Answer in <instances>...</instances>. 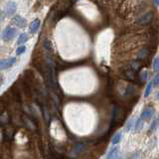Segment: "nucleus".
Listing matches in <instances>:
<instances>
[{
	"instance_id": "f8f14e48",
	"label": "nucleus",
	"mask_w": 159,
	"mask_h": 159,
	"mask_svg": "<svg viewBox=\"0 0 159 159\" xmlns=\"http://www.w3.org/2000/svg\"><path fill=\"white\" fill-rule=\"evenodd\" d=\"M118 152H119V148L118 147H114L109 151L108 154L107 159H116L118 156Z\"/></svg>"
},
{
	"instance_id": "f3484780",
	"label": "nucleus",
	"mask_w": 159,
	"mask_h": 159,
	"mask_svg": "<svg viewBox=\"0 0 159 159\" xmlns=\"http://www.w3.org/2000/svg\"><path fill=\"white\" fill-rule=\"evenodd\" d=\"M120 139H121V133L120 132H117V133L113 135V137L112 139V144H117Z\"/></svg>"
},
{
	"instance_id": "b1692460",
	"label": "nucleus",
	"mask_w": 159,
	"mask_h": 159,
	"mask_svg": "<svg viewBox=\"0 0 159 159\" xmlns=\"http://www.w3.org/2000/svg\"><path fill=\"white\" fill-rule=\"evenodd\" d=\"M132 122H133V120H132V119H130L129 122H128V124H127L126 130H130V129H131V127H132Z\"/></svg>"
},
{
	"instance_id": "412c9836",
	"label": "nucleus",
	"mask_w": 159,
	"mask_h": 159,
	"mask_svg": "<svg viewBox=\"0 0 159 159\" xmlns=\"http://www.w3.org/2000/svg\"><path fill=\"white\" fill-rule=\"evenodd\" d=\"M24 121L25 122H28V127H29V128L30 129H35V125L33 124V122H31L30 121V119L29 118H27V117H24Z\"/></svg>"
},
{
	"instance_id": "0eeeda50",
	"label": "nucleus",
	"mask_w": 159,
	"mask_h": 159,
	"mask_svg": "<svg viewBox=\"0 0 159 159\" xmlns=\"http://www.w3.org/2000/svg\"><path fill=\"white\" fill-rule=\"evenodd\" d=\"M153 114H154V108H151V107H147V108H145L143 109V112L142 113H141V118L143 119H146V120H148V119H150L152 116H153Z\"/></svg>"
},
{
	"instance_id": "20e7f679",
	"label": "nucleus",
	"mask_w": 159,
	"mask_h": 159,
	"mask_svg": "<svg viewBox=\"0 0 159 159\" xmlns=\"http://www.w3.org/2000/svg\"><path fill=\"white\" fill-rule=\"evenodd\" d=\"M150 56V50L148 48H141L137 53V60L139 62L145 61Z\"/></svg>"
},
{
	"instance_id": "2eb2a0df",
	"label": "nucleus",
	"mask_w": 159,
	"mask_h": 159,
	"mask_svg": "<svg viewBox=\"0 0 159 159\" xmlns=\"http://www.w3.org/2000/svg\"><path fill=\"white\" fill-rule=\"evenodd\" d=\"M43 47L45 48V49H46L47 51H49V52H51V51L53 50L52 43H51L50 40H48V39H46L45 41H44V43H43Z\"/></svg>"
},
{
	"instance_id": "6e6552de",
	"label": "nucleus",
	"mask_w": 159,
	"mask_h": 159,
	"mask_svg": "<svg viewBox=\"0 0 159 159\" xmlns=\"http://www.w3.org/2000/svg\"><path fill=\"white\" fill-rule=\"evenodd\" d=\"M85 149V144L84 143H78L75 145V147L73 148L72 150V153H71V157H77L78 155H80L82 152H83V150Z\"/></svg>"
},
{
	"instance_id": "a211bd4d",
	"label": "nucleus",
	"mask_w": 159,
	"mask_h": 159,
	"mask_svg": "<svg viewBox=\"0 0 159 159\" xmlns=\"http://www.w3.org/2000/svg\"><path fill=\"white\" fill-rule=\"evenodd\" d=\"M152 86H153L152 82H150L148 85L146 86V89H145V92H144V96H145V98H147V96H149L150 92H151V90H152Z\"/></svg>"
},
{
	"instance_id": "f03ea898",
	"label": "nucleus",
	"mask_w": 159,
	"mask_h": 159,
	"mask_svg": "<svg viewBox=\"0 0 159 159\" xmlns=\"http://www.w3.org/2000/svg\"><path fill=\"white\" fill-rule=\"evenodd\" d=\"M15 34H16V29L11 27V26H8V27H6L5 30L3 31L2 38L4 41H9V40H11L15 36Z\"/></svg>"
},
{
	"instance_id": "c85d7f7f",
	"label": "nucleus",
	"mask_w": 159,
	"mask_h": 159,
	"mask_svg": "<svg viewBox=\"0 0 159 159\" xmlns=\"http://www.w3.org/2000/svg\"><path fill=\"white\" fill-rule=\"evenodd\" d=\"M156 98H157V100H159V92H157V95H156Z\"/></svg>"
},
{
	"instance_id": "39448f33",
	"label": "nucleus",
	"mask_w": 159,
	"mask_h": 159,
	"mask_svg": "<svg viewBox=\"0 0 159 159\" xmlns=\"http://www.w3.org/2000/svg\"><path fill=\"white\" fill-rule=\"evenodd\" d=\"M12 23L15 24L17 27L23 28V27H25V25L27 24V21H26V19H24L23 17H21L20 15H15L12 18Z\"/></svg>"
},
{
	"instance_id": "4be33fe9",
	"label": "nucleus",
	"mask_w": 159,
	"mask_h": 159,
	"mask_svg": "<svg viewBox=\"0 0 159 159\" xmlns=\"http://www.w3.org/2000/svg\"><path fill=\"white\" fill-rule=\"evenodd\" d=\"M152 84H153L154 86H158L159 85V74L156 75V76L154 77L153 81H152Z\"/></svg>"
},
{
	"instance_id": "1a4fd4ad",
	"label": "nucleus",
	"mask_w": 159,
	"mask_h": 159,
	"mask_svg": "<svg viewBox=\"0 0 159 159\" xmlns=\"http://www.w3.org/2000/svg\"><path fill=\"white\" fill-rule=\"evenodd\" d=\"M122 76L124 79L128 80V81H134V80H135V72H134V71H132L130 68H128V69L123 71Z\"/></svg>"
},
{
	"instance_id": "393cba45",
	"label": "nucleus",
	"mask_w": 159,
	"mask_h": 159,
	"mask_svg": "<svg viewBox=\"0 0 159 159\" xmlns=\"http://www.w3.org/2000/svg\"><path fill=\"white\" fill-rule=\"evenodd\" d=\"M130 159H139V155H138V153H134L133 155L131 156Z\"/></svg>"
},
{
	"instance_id": "6ab92c4d",
	"label": "nucleus",
	"mask_w": 159,
	"mask_h": 159,
	"mask_svg": "<svg viewBox=\"0 0 159 159\" xmlns=\"http://www.w3.org/2000/svg\"><path fill=\"white\" fill-rule=\"evenodd\" d=\"M153 70L154 71H159V57L153 61Z\"/></svg>"
},
{
	"instance_id": "f257e3e1",
	"label": "nucleus",
	"mask_w": 159,
	"mask_h": 159,
	"mask_svg": "<svg viewBox=\"0 0 159 159\" xmlns=\"http://www.w3.org/2000/svg\"><path fill=\"white\" fill-rule=\"evenodd\" d=\"M153 16L154 14L152 11H147L146 13H144V14L139 16L138 18L135 20V23L138 25H146L151 22V20L153 19Z\"/></svg>"
},
{
	"instance_id": "cd10ccee",
	"label": "nucleus",
	"mask_w": 159,
	"mask_h": 159,
	"mask_svg": "<svg viewBox=\"0 0 159 159\" xmlns=\"http://www.w3.org/2000/svg\"><path fill=\"white\" fill-rule=\"evenodd\" d=\"M153 3L155 4V5H159V1H153Z\"/></svg>"
},
{
	"instance_id": "9b49d317",
	"label": "nucleus",
	"mask_w": 159,
	"mask_h": 159,
	"mask_svg": "<svg viewBox=\"0 0 159 159\" xmlns=\"http://www.w3.org/2000/svg\"><path fill=\"white\" fill-rule=\"evenodd\" d=\"M141 67H142V65H141V62H139L138 60H134L132 61L131 63L129 64V67L132 71H134V72L136 73L137 71H139L141 69Z\"/></svg>"
},
{
	"instance_id": "aec40b11",
	"label": "nucleus",
	"mask_w": 159,
	"mask_h": 159,
	"mask_svg": "<svg viewBox=\"0 0 159 159\" xmlns=\"http://www.w3.org/2000/svg\"><path fill=\"white\" fill-rule=\"evenodd\" d=\"M25 51H26V47L25 46H20L16 49V54L17 55H21V54H23Z\"/></svg>"
},
{
	"instance_id": "4468645a",
	"label": "nucleus",
	"mask_w": 159,
	"mask_h": 159,
	"mask_svg": "<svg viewBox=\"0 0 159 159\" xmlns=\"http://www.w3.org/2000/svg\"><path fill=\"white\" fill-rule=\"evenodd\" d=\"M158 125H159V117L157 116V117H155L153 119V121H152V123H151V125H150V131H155L156 130V128L158 127Z\"/></svg>"
},
{
	"instance_id": "5701e85b",
	"label": "nucleus",
	"mask_w": 159,
	"mask_h": 159,
	"mask_svg": "<svg viewBox=\"0 0 159 159\" xmlns=\"http://www.w3.org/2000/svg\"><path fill=\"white\" fill-rule=\"evenodd\" d=\"M146 78H147V72H146V71H143V72H141L140 80H146Z\"/></svg>"
},
{
	"instance_id": "a878e982",
	"label": "nucleus",
	"mask_w": 159,
	"mask_h": 159,
	"mask_svg": "<svg viewBox=\"0 0 159 159\" xmlns=\"http://www.w3.org/2000/svg\"><path fill=\"white\" fill-rule=\"evenodd\" d=\"M3 13H2V11H0V21H1L2 19H3Z\"/></svg>"
},
{
	"instance_id": "dca6fc26",
	"label": "nucleus",
	"mask_w": 159,
	"mask_h": 159,
	"mask_svg": "<svg viewBox=\"0 0 159 159\" xmlns=\"http://www.w3.org/2000/svg\"><path fill=\"white\" fill-rule=\"evenodd\" d=\"M142 126H143V119L139 117L135 123V131H140L141 129H142Z\"/></svg>"
},
{
	"instance_id": "423d86ee",
	"label": "nucleus",
	"mask_w": 159,
	"mask_h": 159,
	"mask_svg": "<svg viewBox=\"0 0 159 159\" xmlns=\"http://www.w3.org/2000/svg\"><path fill=\"white\" fill-rule=\"evenodd\" d=\"M16 9H17V4L13 1H9L7 3L5 8V14L7 16H11L16 12Z\"/></svg>"
},
{
	"instance_id": "7ed1b4c3",
	"label": "nucleus",
	"mask_w": 159,
	"mask_h": 159,
	"mask_svg": "<svg viewBox=\"0 0 159 159\" xmlns=\"http://www.w3.org/2000/svg\"><path fill=\"white\" fill-rule=\"evenodd\" d=\"M16 58H8L0 61V70H6L16 64Z\"/></svg>"
},
{
	"instance_id": "bb28decb",
	"label": "nucleus",
	"mask_w": 159,
	"mask_h": 159,
	"mask_svg": "<svg viewBox=\"0 0 159 159\" xmlns=\"http://www.w3.org/2000/svg\"><path fill=\"white\" fill-rule=\"evenodd\" d=\"M1 85H2V77L0 76V87H1Z\"/></svg>"
},
{
	"instance_id": "9d476101",
	"label": "nucleus",
	"mask_w": 159,
	"mask_h": 159,
	"mask_svg": "<svg viewBox=\"0 0 159 159\" xmlns=\"http://www.w3.org/2000/svg\"><path fill=\"white\" fill-rule=\"evenodd\" d=\"M40 24H41V22H40L39 19H35L32 23L30 24V33H36L37 32V30L39 29L40 27Z\"/></svg>"
},
{
	"instance_id": "ddd939ff",
	"label": "nucleus",
	"mask_w": 159,
	"mask_h": 159,
	"mask_svg": "<svg viewBox=\"0 0 159 159\" xmlns=\"http://www.w3.org/2000/svg\"><path fill=\"white\" fill-rule=\"evenodd\" d=\"M28 35L26 34V33H22L20 36H19V39H18V41H17V44L18 45H21V44H24L25 42H27L28 41Z\"/></svg>"
}]
</instances>
